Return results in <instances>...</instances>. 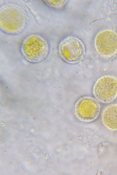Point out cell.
<instances>
[{"mask_svg": "<svg viewBox=\"0 0 117 175\" xmlns=\"http://www.w3.org/2000/svg\"><path fill=\"white\" fill-rule=\"evenodd\" d=\"M27 23V14L20 6L9 3L1 6L0 27L3 32L11 34L20 33L25 29Z\"/></svg>", "mask_w": 117, "mask_h": 175, "instance_id": "obj_1", "label": "cell"}, {"mask_svg": "<svg viewBox=\"0 0 117 175\" xmlns=\"http://www.w3.org/2000/svg\"><path fill=\"white\" fill-rule=\"evenodd\" d=\"M20 49L27 60L31 63H37L47 57L49 47L48 42L44 38L38 34H32L23 39Z\"/></svg>", "mask_w": 117, "mask_h": 175, "instance_id": "obj_2", "label": "cell"}, {"mask_svg": "<svg viewBox=\"0 0 117 175\" xmlns=\"http://www.w3.org/2000/svg\"><path fill=\"white\" fill-rule=\"evenodd\" d=\"M58 49L61 57L66 62L71 63L80 61L85 53L83 43L79 38L73 36L63 39L59 44Z\"/></svg>", "mask_w": 117, "mask_h": 175, "instance_id": "obj_3", "label": "cell"}, {"mask_svg": "<svg viewBox=\"0 0 117 175\" xmlns=\"http://www.w3.org/2000/svg\"><path fill=\"white\" fill-rule=\"evenodd\" d=\"M95 48L101 57L110 58L117 54V33L109 29L98 32L94 40Z\"/></svg>", "mask_w": 117, "mask_h": 175, "instance_id": "obj_4", "label": "cell"}, {"mask_svg": "<svg viewBox=\"0 0 117 175\" xmlns=\"http://www.w3.org/2000/svg\"><path fill=\"white\" fill-rule=\"evenodd\" d=\"M93 93L99 102L104 103L111 102L117 96V79L110 75L99 78L94 84Z\"/></svg>", "mask_w": 117, "mask_h": 175, "instance_id": "obj_5", "label": "cell"}, {"mask_svg": "<svg viewBox=\"0 0 117 175\" xmlns=\"http://www.w3.org/2000/svg\"><path fill=\"white\" fill-rule=\"evenodd\" d=\"M100 108V105L96 99L91 97L84 96L80 98L75 104V114L81 121L91 122L98 116Z\"/></svg>", "mask_w": 117, "mask_h": 175, "instance_id": "obj_6", "label": "cell"}, {"mask_svg": "<svg viewBox=\"0 0 117 175\" xmlns=\"http://www.w3.org/2000/svg\"><path fill=\"white\" fill-rule=\"evenodd\" d=\"M102 121L109 130H117V104H110L104 109L102 114Z\"/></svg>", "mask_w": 117, "mask_h": 175, "instance_id": "obj_7", "label": "cell"}, {"mask_svg": "<svg viewBox=\"0 0 117 175\" xmlns=\"http://www.w3.org/2000/svg\"><path fill=\"white\" fill-rule=\"evenodd\" d=\"M45 4L49 8L56 9H61L65 5L67 0H44Z\"/></svg>", "mask_w": 117, "mask_h": 175, "instance_id": "obj_8", "label": "cell"}]
</instances>
